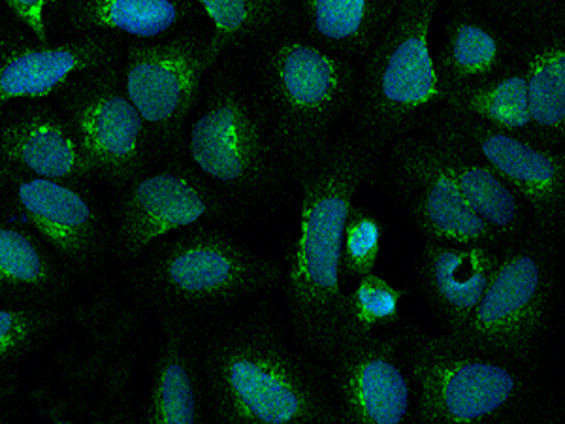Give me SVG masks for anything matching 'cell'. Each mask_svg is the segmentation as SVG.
<instances>
[{"mask_svg":"<svg viewBox=\"0 0 565 424\" xmlns=\"http://www.w3.org/2000/svg\"><path fill=\"white\" fill-rule=\"evenodd\" d=\"M213 23L207 40V66L234 45H242L270 31L287 13L289 0H196Z\"/></svg>","mask_w":565,"mask_h":424,"instance_id":"cell-28","label":"cell"},{"mask_svg":"<svg viewBox=\"0 0 565 424\" xmlns=\"http://www.w3.org/2000/svg\"><path fill=\"white\" fill-rule=\"evenodd\" d=\"M441 108L471 117L494 129L533 138L526 77L516 63L476 84L445 91Z\"/></svg>","mask_w":565,"mask_h":424,"instance_id":"cell-27","label":"cell"},{"mask_svg":"<svg viewBox=\"0 0 565 424\" xmlns=\"http://www.w3.org/2000/svg\"><path fill=\"white\" fill-rule=\"evenodd\" d=\"M564 26L535 34L519 53L526 77L527 112L535 140L564 149L565 140V36Z\"/></svg>","mask_w":565,"mask_h":424,"instance_id":"cell-24","label":"cell"},{"mask_svg":"<svg viewBox=\"0 0 565 424\" xmlns=\"http://www.w3.org/2000/svg\"><path fill=\"white\" fill-rule=\"evenodd\" d=\"M85 348L77 354L76 368L65 378L71 404L79 410H95V417H106L121 396L130 373L127 346L135 330V317L117 311L111 304H95L84 314Z\"/></svg>","mask_w":565,"mask_h":424,"instance_id":"cell-19","label":"cell"},{"mask_svg":"<svg viewBox=\"0 0 565 424\" xmlns=\"http://www.w3.org/2000/svg\"><path fill=\"white\" fill-rule=\"evenodd\" d=\"M0 170L71 183L95 176L71 121L40 100L0 114Z\"/></svg>","mask_w":565,"mask_h":424,"instance_id":"cell-17","label":"cell"},{"mask_svg":"<svg viewBox=\"0 0 565 424\" xmlns=\"http://www.w3.org/2000/svg\"><path fill=\"white\" fill-rule=\"evenodd\" d=\"M58 325L61 314L52 304L0 303V373L44 346Z\"/></svg>","mask_w":565,"mask_h":424,"instance_id":"cell-29","label":"cell"},{"mask_svg":"<svg viewBox=\"0 0 565 424\" xmlns=\"http://www.w3.org/2000/svg\"><path fill=\"white\" fill-rule=\"evenodd\" d=\"M541 232L500 247V261L476 309L450 340L527 362L540 346L553 314L558 287L556 251Z\"/></svg>","mask_w":565,"mask_h":424,"instance_id":"cell-7","label":"cell"},{"mask_svg":"<svg viewBox=\"0 0 565 424\" xmlns=\"http://www.w3.org/2000/svg\"><path fill=\"white\" fill-rule=\"evenodd\" d=\"M221 193L185 167H168L130 181L117 215L114 253L140 257L157 240L225 213Z\"/></svg>","mask_w":565,"mask_h":424,"instance_id":"cell-12","label":"cell"},{"mask_svg":"<svg viewBox=\"0 0 565 424\" xmlns=\"http://www.w3.org/2000/svg\"><path fill=\"white\" fill-rule=\"evenodd\" d=\"M206 386L193 338L181 314L162 317V338L154 362L143 421L149 424H194L206 421Z\"/></svg>","mask_w":565,"mask_h":424,"instance_id":"cell-21","label":"cell"},{"mask_svg":"<svg viewBox=\"0 0 565 424\" xmlns=\"http://www.w3.org/2000/svg\"><path fill=\"white\" fill-rule=\"evenodd\" d=\"M391 174L413 223L426 240L460 245L503 247L500 236L477 215L455 180L431 155L424 136L396 138Z\"/></svg>","mask_w":565,"mask_h":424,"instance_id":"cell-13","label":"cell"},{"mask_svg":"<svg viewBox=\"0 0 565 424\" xmlns=\"http://www.w3.org/2000/svg\"><path fill=\"white\" fill-rule=\"evenodd\" d=\"M206 50L207 40L193 33L159 44L130 45L122 87L146 123L153 151H172L180 144L202 77L210 71Z\"/></svg>","mask_w":565,"mask_h":424,"instance_id":"cell-10","label":"cell"},{"mask_svg":"<svg viewBox=\"0 0 565 424\" xmlns=\"http://www.w3.org/2000/svg\"><path fill=\"white\" fill-rule=\"evenodd\" d=\"M373 149L360 138H338L298 180L302 183L300 234L287 253L285 298L296 338L321 359L334 357L345 293L341 247L353 197L370 174Z\"/></svg>","mask_w":565,"mask_h":424,"instance_id":"cell-1","label":"cell"},{"mask_svg":"<svg viewBox=\"0 0 565 424\" xmlns=\"http://www.w3.org/2000/svg\"><path fill=\"white\" fill-rule=\"evenodd\" d=\"M42 44H50V18L63 0H2Z\"/></svg>","mask_w":565,"mask_h":424,"instance_id":"cell-33","label":"cell"},{"mask_svg":"<svg viewBox=\"0 0 565 424\" xmlns=\"http://www.w3.org/2000/svg\"><path fill=\"white\" fill-rule=\"evenodd\" d=\"M509 25L530 36L564 26V0H487Z\"/></svg>","mask_w":565,"mask_h":424,"instance_id":"cell-32","label":"cell"},{"mask_svg":"<svg viewBox=\"0 0 565 424\" xmlns=\"http://www.w3.org/2000/svg\"><path fill=\"white\" fill-rule=\"evenodd\" d=\"M66 23L79 34L159 39L193 18L191 0H63Z\"/></svg>","mask_w":565,"mask_h":424,"instance_id":"cell-26","label":"cell"},{"mask_svg":"<svg viewBox=\"0 0 565 424\" xmlns=\"http://www.w3.org/2000/svg\"><path fill=\"white\" fill-rule=\"evenodd\" d=\"M71 271L33 226L0 206V303L53 304L71 287Z\"/></svg>","mask_w":565,"mask_h":424,"instance_id":"cell-22","label":"cell"},{"mask_svg":"<svg viewBox=\"0 0 565 424\" xmlns=\"http://www.w3.org/2000/svg\"><path fill=\"white\" fill-rule=\"evenodd\" d=\"M441 0H399L391 25L370 50L356 87L360 140L375 151L409 135L444 104L430 52V26Z\"/></svg>","mask_w":565,"mask_h":424,"instance_id":"cell-4","label":"cell"},{"mask_svg":"<svg viewBox=\"0 0 565 424\" xmlns=\"http://www.w3.org/2000/svg\"><path fill=\"white\" fill-rule=\"evenodd\" d=\"M138 282L154 304L183 316L226 308L274 289L282 282V271L228 232L199 225L157 245Z\"/></svg>","mask_w":565,"mask_h":424,"instance_id":"cell-5","label":"cell"},{"mask_svg":"<svg viewBox=\"0 0 565 424\" xmlns=\"http://www.w3.org/2000/svg\"><path fill=\"white\" fill-rule=\"evenodd\" d=\"M313 44L340 57L366 55L386 26L399 0H298Z\"/></svg>","mask_w":565,"mask_h":424,"instance_id":"cell-25","label":"cell"},{"mask_svg":"<svg viewBox=\"0 0 565 424\" xmlns=\"http://www.w3.org/2000/svg\"><path fill=\"white\" fill-rule=\"evenodd\" d=\"M383 223L364 208L351 206L343 231L340 274L362 277L372 274L381 253Z\"/></svg>","mask_w":565,"mask_h":424,"instance_id":"cell-31","label":"cell"},{"mask_svg":"<svg viewBox=\"0 0 565 424\" xmlns=\"http://www.w3.org/2000/svg\"><path fill=\"white\" fill-rule=\"evenodd\" d=\"M428 144L436 161L455 180L471 210L508 245L524 239L533 229L532 212L521 194L498 176L494 168L477 153L476 148L445 123L431 116L424 123Z\"/></svg>","mask_w":565,"mask_h":424,"instance_id":"cell-18","label":"cell"},{"mask_svg":"<svg viewBox=\"0 0 565 424\" xmlns=\"http://www.w3.org/2000/svg\"><path fill=\"white\" fill-rule=\"evenodd\" d=\"M402 349L417 391V423H503L526 405L530 386L514 360L417 330Z\"/></svg>","mask_w":565,"mask_h":424,"instance_id":"cell-6","label":"cell"},{"mask_svg":"<svg viewBox=\"0 0 565 424\" xmlns=\"http://www.w3.org/2000/svg\"><path fill=\"white\" fill-rule=\"evenodd\" d=\"M359 279L356 289L345 295L340 340L351 336L373 335L375 328L388 327L398 321L399 303L407 295V290L394 287L385 277L373 272Z\"/></svg>","mask_w":565,"mask_h":424,"instance_id":"cell-30","label":"cell"},{"mask_svg":"<svg viewBox=\"0 0 565 424\" xmlns=\"http://www.w3.org/2000/svg\"><path fill=\"white\" fill-rule=\"evenodd\" d=\"M513 57V44L500 26L471 8H457L447 21L444 45L434 63L445 93L505 71Z\"/></svg>","mask_w":565,"mask_h":424,"instance_id":"cell-23","label":"cell"},{"mask_svg":"<svg viewBox=\"0 0 565 424\" xmlns=\"http://www.w3.org/2000/svg\"><path fill=\"white\" fill-rule=\"evenodd\" d=\"M260 74L279 157L302 176L321 159L335 123L353 106L356 71L313 42L285 36L264 52Z\"/></svg>","mask_w":565,"mask_h":424,"instance_id":"cell-3","label":"cell"},{"mask_svg":"<svg viewBox=\"0 0 565 424\" xmlns=\"http://www.w3.org/2000/svg\"><path fill=\"white\" fill-rule=\"evenodd\" d=\"M431 116L469 141L498 176L521 194L532 212L535 231L546 239H556L565 218L564 149L548 148L530 136L494 129L447 108H439Z\"/></svg>","mask_w":565,"mask_h":424,"instance_id":"cell-11","label":"cell"},{"mask_svg":"<svg viewBox=\"0 0 565 424\" xmlns=\"http://www.w3.org/2000/svg\"><path fill=\"white\" fill-rule=\"evenodd\" d=\"M117 55L116 40L106 34H82L61 45L0 34V112L58 97L85 74L116 65Z\"/></svg>","mask_w":565,"mask_h":424,"instance_id":"cell-16","label":"cell"},{"mask_svg":"<svg viewBox=\"0 0 565 424\" xmlns=\"http://www.w3.org/2000/svg\"><path fill=\"white\" fill-rule=\"evenodd\" d=\"M330 360L340 423L398 424L409 417L413 391L402 360V338H343Z\"/></svg>","mask_w":565,"mask_h":424,"instance_id":"cell-15","label":"cell"},{"mask_svg":"<svg viewBox=\"0 0 565 424\" xmlns=\"http://www.w3.org/2000/svg\"><path fill=\"white\" fill-rule=\"evenodd\" d=\"M58 98L95 176L111 186L127 187L146 172L153 151L149 132L125 93L116 65L85 74Z\"/></svg>","mask_w":565,"mask_h":424,"instance_id":"cell-9","label":"cell"},{"mask_svg":"<svg viewBox=\"0 0 565 424\" xmlns=\"http://www.w3.org/2000/svg\"><path fill=\"white\" fill-rule=\"evenodd\" d=\"M0 206L33 226L71 268L100 263L108 236L98 208L71 181L0 170Z\"/></svg>","mask_w":565,"mask_h":424,"instance_id":"cell-14","label":"cell"},{"mask_svg":"<svg viewBox=\"0 0 565 424\" xmlns=\"http://www.w3.org/2000/svg\"><path fill=\"white\" fill-rule=\"evenodd\" d=\"M207 407L218 423H340L322 373L264 321L225 327L202 362Z\"/></svg>","mask_w":565,"mask_h":424,"instance_id":"cell-2","label":"cell"},{"mask_svg":"<svg viewBox=\"0 0 565 424\" xmlns=\"http://www.w3.org/2000/svg\"><path fill=\"white\" fill-rule=\"evenodd\" d=\"M498 261L500 247L426 240L418 263L420 289L449 332L468 321L489 287Z\"/></svg>","mask_w":565,"mask_h":424,"instance_id":"cell-20","label":"cell"},{"mask_svg":"<svg viewBox=\"0 0 565 424\" xmlns=\"http://www.w3.org/2000/svg\"><path fill=\"white\" fill-rule=\"evenodd\" d=\"M189 153L202 174L232 194L264 193L279 176L266 109L232 76L213 82L191 127Z\"/></svg>","mask_w":565,"mask_h":424,"instance_id":"cell-8","label":"cell"}]
</instances>
